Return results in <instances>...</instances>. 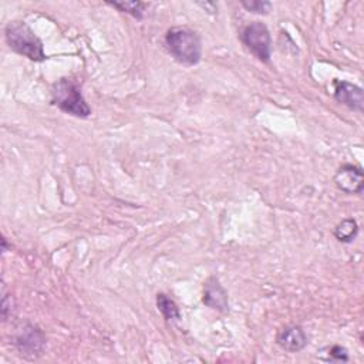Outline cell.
Segmentation results:
<instances>
[{
  "label": "cell",
  "mask_w": 364,
  "mask_h": 364,
  "mask_svg": "<svg viewBox=\"0 0 364 364\" xmlns=\"http://www.w3.org/2000/svg\"><path fill=\"white\" fill-rule=\"evenodd\" d=\"M108 4H111L112 7L131 14L135 18H142V13L145 9V3L142 1H108Z\"/></svg>",
  "instance_id": "cell-12"
},
{
  "label": "cell",
  "mask_w": 364,
  "mask_h": 364,
  "mask_svg": "<svg viewBox=\"0 0 364 364\" xmlns=\"http://www.w3.org/2000/svg\"><path fill=\"white\" fill-rule=\"evenodd\" d=\"M156 306L161 314L164 316L165 320H179L181 318V311L178 304L165 293H158L156 294Z\"/></svg>",
  "instance_id": "cell-11"
},
{
  "label": "cell",
  "mask_w": 364,
  "mask_h": 364,
  "mask_svg": "<svg viewBox=\"0 0 364 364\" xmlns=\"http://www.w3.org/2000/svg\"><path fill=\"white\" fill-rule=\"evenodd\" d=\"M334 183L346 193H361L364 189V172L358 165L344 164L336 172Z\"/></svg>",
  "instance_id": "cell-6"
},
{
  "label": "cell",
  "mask_w": 364,
  "mask_h": 364,
  "mask_svg": "<svg viewBox=\"0 0 364 364\" xmlns=\"http://www.w3.org/2000/svg\"><path fill=\"white\" fill-rule=\"evenodd\" d=\"M334 98L348 107L353 111L363 112L364 109V94L363 88L348 82V81H336L334 82Z\"/></svg>",
  "instance_id": "cell-7"
},
{
  "label": "cell",
  "mask_w": 364,
  "mask_h": 364,
  "mask_svg": "<svg viewBox=\"0 0 364 364\" xmlns=\"http://www.w3.org/2000/svg\"><path fill=\"white\" fill-rule=\"evenodd\" d=\"M276 341L284 351L299 353L307 346V334L303 327L297 324H289L279 330Z\"/></svg>",
  "instance_id": "cell-8"
},
{
  "label": "cell",
  "mask_w": 364,
  "mask_h": 364,
  "mask_svg": "<svg viewBox=\"0 0 364 364\" xmlns=\"http://www.w3.org/2000/svg\"><path fill=\"white\" fill-rule=\"evenodd\" d=\"M4 37L9 47L31 61L47 58L41 40L24 21H10L4 28Z\"/></svg>",
  "instance_id": "cell-2"
},
{
  "label": "cell",
  "mask_w": 364,
  "mask_h": 364,
  "mask_svg": "<svg viewBox=\"0 0 364 364\" xmlns=\"http://www.w3.org/2000/svg\"><path fill=\"white\" fill-rule=\"evenodd\" d=\"M165 44L172 57L185 65H193L202 57L200 38L191 28L172 27L165 36Z\"/></svg>",
  "instance_id": "cell-1"
},
{
  "label": "cell",
  "mask_w": 364,
  "mask_h": 364,
  "mask_svg": "<svg viewBox=\"0 0 364 364\" xmlns=\"http://www.w3.org/2000/svg\"><path fill=\"white\" fill-rule=\"evenodd\" d=\"M321 354H326L327 357H323L321 360L326 361H348V353L344 347L341 346H331V347H326L323 350H320Z\"/></svg>",
  "instance_id": "cell-13"
},
{
  "label": "cell",
  "mask_w": 364,
  "mask_h": 364,
  "mask_svg": "<svg viewBox=\"0 0 364 364\" xmlns=\"http://www.w3.org/2000/svg\"><path fill=\"white\" fill-rule=\"evenodd\" d=\"M242 40L250 53L260 61L267 63L272 55V41L267 27L262 21L249 23L242 31Z\"/></svg>",
  "instance_id": "cell-4"
},
{
  "label": "cell",
  "mask_w": 364,
  "mask_h": 364,
  "mask_svg": "<svg viewBox=\"0 0 364 364\" xmlns=\"http://www.w3.org/2000/svg\"><path fill=\"white\" fill-rule=\"evenodd\" d=\"M51 101L65 114L78 118H87L91 115V108L82 97L80 87L70 78H60L53 84Z\"/></svg>",
  "instance_id": "cell-3"
},
{
  "label": "cell",
  "mask_w": 364,
  "mask_h": 364,
  "mask_svg": "<svg viewBox=\"0 0 364 364\" xmlns=\"http://www.w3.org/2000/svg\"><path fill=\"white\" fill-rule=\"evenodd\" d=\"M358 235V225L355 219L346 218L334 228V236L341 243H351Z\"/></svg>",
  "instance_id": "cell-10"
},
{
  "label": "cell",
  "mask_w": 364,
  "mask_h": 364,
  "mask_svg": "<svg viewBox=\"0 0 364 364\" xmlns=\"http://www.w3.org/2000/svg\"><path fill=\"white\" fill-rule=\"evenodd\" d=\"M14 343L21 355L27 358H37L38 355L43 354L46 338L37 327L27 324L18 331Z\"/></svg>",
  "instance_id": "cell-5"
},
{
  "label": "cell",
  "mask_w": 364,
  "mask_h": 364,
  "mask_svg": "<svg viewBox=\"0 0 364 364\" xmlns=\"http://www.w3.org/2000/svg\"><path fill=\"white\" fill-rule=\"evenodd\" d=\"M203 304L208 307L226 313L229 311V301H228V291L223 289L220 282L216 277H209L203 284Z\"/></svg>",
  "instance_id": "cell-9"
},
{
  "label": "cell",
  "mask_w": 364,
  "mask_h": 364,
  "mask_svg": "<svg viewBox=\"0 0 364 364\" xmlns=\"http://www.w3.org/2000/svg\"><path fill=\"white\" fill-rule=\"evenodd\" d=\"M242 6L252 11V13H256V14H264L267 13V10L272 7V3L270 1H259V0H252V1H246L243 0L242 1Z\"/></svg>",
  "instance_id": "cell-14"
}]
</instances>
